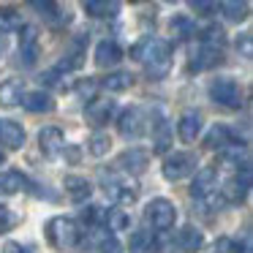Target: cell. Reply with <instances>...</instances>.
Here are the masks:
<instances>
[{"instance_id": "obj_38", "label": "cell", "mask_w": 253, "mask_h": 253, "mask_svg": "<svg viewBox=\"0 0 253 253\" xmlns=\"http://www.w3.org/2000/svg\"><path fill=\"white\" fill-rule=\"evenodd\" d=\"M60 74H63V71L52 68V71H46V74H44V82H46V84H60Z\"/></svg>"}, {"instance_id": "obj_10", "label": "cell", "mask_w": 253, "mask_h": 253, "mask_svg": "<svg viewBox=\"0 0 253 253\" xmlns=\"http://www.w3.org/2000/svg\"><path fill=\"white\" fill-rule=\"evenodd\" d=\"M39 147L44 155H57L63 147H66V139H63V131L55 126H46L44 131L39 133Z\"/></svg>"}, {"instance_id": "obj_40", "label": "cell", "mask_w": 253, "mask_h": 253, "mask_svg": "<svg viewBox=\"0 0 253 253\" xmlns=\"http://www.w3.org/2000/svg\"><path fill=\"white\" fill-rule=\"evenodd\" d=\"M3 253H25V248L19 245V242H6V245H3Z\"/></svg>"}, {"instance_id": "obj_32", "label": "cell", "mask_w": 253, "mask_h": 253, "mask_svg": "<svg viewBox=\"0 0 253 253\" xmlns=\"http://www.w3.org/2000/svg\"><path fill=\"white\" fill-rule=\"evenodd\" d=\"M171 33H174L177 39H188V36H193V22L188 17H177L174 22H171Z\"/></svg>"}, {"instance_id": "obj_4", "label": "cell", "mask_w": 253, "mask_h": 253, "mask_svg": "<svg viewBox=\"0 0 253 253\" xmlns=\"http://www.w3.org/2000/svg\"><path fill=\"white\" fill-rule=\"evenodd\" d=\"M164 177L169 182H180L182 177H188L191 171H196V155L193 153H174L164 161Z\"/></svg>"}, {"instance_id": "obj_39", "label": "cell", "mask_w": 253, "mask_h": 253, "mask_svg": "<svg viewBox=\"0 0 253 253\" xmlns=\"http://www.w3.org/2000/svg\"><path fill=\"white\" fill-rule=\"evenodd\" d=\"M193 11L210 14V11H218V6H215V3H202V0H199V3H193Z\"/></svg>"}, {"instance_id": "obj_14", "label": "cell", "mask_w": 253, "mask_h": 253, "mask_svg": "<svg viewBox=\"0 0 253 253\" xmlns=\"http://www.w3.org/2000/svg\"><path fill=\"white\" fill-rule=\"evenodd\" d=\"M25 109L33 112V115H41V112H52L55 109V101H52L49 93H44V90H33V93H25L22 98Z\"/></svg>"}, {"instance_id": "obj_18", "label": "cell", "mask_w": 253, "mask_h": 253, "mask_svg": "<svg viewBox=\"0 0 253 253\" xmlns=\"http://www.w3.org/2000/svg\"><path fill=\"white\" fill-rule=\"evenodd\" d=\"M120 166L126 171H131V174H142L147 169V153H142V150H128V153L120 155Z\"/></svg>"}, {"instance_id": "obj_11", "label": "cell", "mask_w": 253, "mask_h": 253, "mask_svg": "<svg viewBox=\"0 0 253 253\" xmlns=\"http://www.w3.org/2000/svg\"><path fill=\"white\" fill-rule=\"evenodd\" d=\"M0 142L6 144L8 150H19L25 144V131L19 123L14 120H0Z\"/></svg>"}, {"instance_id": "obj_7", "label": "cell", "mask_w": 253, "mask_h": 253, "mask_svg": "<svg viewBox=\"0 0 253 253\" xmlns=\"http://www.w3.org/2000/svg\"><path fill=\"white\" fill-rule=\"evenodd\" d=\"M117 128H120V133L126 139H139L144 131V115L142 109H136V106H131V109H126L120 115V120H117Z\"/></svg>"}, {"instance_id": "obj_22", "label": "cell", "mask_w": 253, "mask_h": 253, "mask_svg": "<svg viewBox=\"0 0 253 253\" xmlns=\"http://www.w3.org/2000/svg\"><path fill=\"white\" fill-rule=\"evenodd\" d=\"M25 185H28V177L22 174V171H3L0 174V191L3 193H19L25 191Z\"/></svg>"}, {"instance_id": "obj_15", "label": "cell", "mask_w": 253, "mask_h": 253, "mask_svg": "<svg viewBox=\"0 0 253 253\" xmlns=\"http://www.w3.org/2000/svg\"><path fill=\"white\" fill-rule=\"evenodd\" d=\"M177 245H180L182 253H199L204 245V234L196 229V226H185L177 237Z\"/></svg>"}, {"instance_id": "obj_37", "label": "cell", "mask_w": 253, "mask_h": 253, "mask_svg": "<svg viewBox=\"0 0 253 253\" xmlns=\"http://www.w3.org/2000/svg\"><path fill=\"white\" fill-rule=\"evenodd\" d=\"M82 218L87 220V223L98 220V218H101V207H84V210H82Z\"/></svg>"}, {"instance_id": "obj_31", "label": "cell", "mask_w": 253, "mask_h": 253, "mask_svg": "<svg viewBox=\"0 0 253 253\" xmlns=\"http://www.w3.org/2000/svg\"><path fill=\"white\" fill-rule=\"evenodd\" d=\"M106 223H109V231H126L128 223H131V218H128L123 210H109V215H106Z\"/></svg>"}, {"instance_id": "obj_29", "label": "cell", "mask_w": 253, "mask_h": 253, "mask_svg": "<svg viewBox=\"0 0 253 253\" xmlns=\"http://www.w3.org/2000/svg\"><path fill=\"white\" fill-rule=\"evenodd\" d=\"M220 11H223L229 19L240 22V19L248 17V3H240V0H229V3H220Z\"/></svg>"}, {"instance_id": "obj_12", "label": "cell", "mask_w": 253, "mask_h": 253, "mask_svg": "<svg viewBox=\"0 0 253 253\" xmlns=\"http://www.w3.org/2000/svg\"><path fill=\"white\" fill-rule=\"evenodd\" d=\"M63 188H66V193L74 199V202H84V199L90 196V191H93L90 180H87V177H82V174H66Z\"/></svg>"}, {"instance_id": "obj_3", "label": "cell", "mask_w": 253, "mask_h": 253, "mask_svg": "<svg viewBox=\"0 0 253 253\" xmlns=\"http://www.w3.org/2000/svg\"><path fill=\"white\" fill-rule=\"evenodd\" d=\"M210 98H212L215 104H220V106L237 109V106L242 104V90H240V84H237L234 79L223 77V79H215V82L210 84Z\"/></svg>"}, {"instance_id": "obj_23", "label": "cell", "mask_w": 253, "mask_h": 253, "mask_svg": "<svg viewBox=\"0 0 253 253\" xmlns=\"http://www.w3.org/2000/svg\"><path fill=\"white\" fill-rule=\"evenodd\" d=\"M104 90H109V93H123V90H128L133 84V77L131 74H126V71H115V74H109V77L104 79V82H98Z\"/></svg>"}, {"instance_id": "obj_36", "label": "cell", "mask_w": 253, "mask_h": 253, "mask_svg": "<svg viewBox=\"0 0 253 253\" xmlns=\"http://www.w3.org/2000/svg\"><path fill=\"white\" fill-rule=\"evenodd\" d=\"M123 248H120V242L115 240V237H106L104 242H101V253H120Z\"/></svg>"}, {"instance_id": "obj_8", "label": "cell", "mask_w": 253, "mask_h": 253, "mask_svg": "<svg viewBox=\"0 0 253 253\" xmlns=\"http://www.w3.org/2000/svg\"><path fill=\"white\" fill-rule=\"evenodd\" d=\"M177 133H180L182 142H196V136L202 133V115L196 109H185L180 115V123H177Z\"/></svg>"}, {"instance_id": "obj_28", "label": "cell", "mask_w": 253, "mask_h": 253, "mask_svg": "<svg viewBox=\"0 0 253 253\" xmlns=\"http://www.w3.org/2000/svg\"><path fill=\"white\" fill-rule=\"evenodd\" d=\"M171 144V131H169V123L166 120H158L155 126V153H166Z\"/></svg>"}, {"instance_id": "obj_5", "label": "cell", "mask_w": 253, "mask_h": 253, "mask_svg": "<svg viewBox=\"0 0 253 253\" xmlns=\"http://www.w3.org/2000/svg\"><path fill=\"white\" fill-rule=\"evenodd\" d=\"M147 220L153 223V229H158V231L171 229L174 220H177L174 204H171L169 199H153V202L147 204Z\"/></svg>"}, {"instance_id": "obj_26", "label": "cell", "mask_w": 253, "mask_h": 253, "mask_svg": "<svg viewBox=\"0 0 253 253\" xmlns=\"http://www.w3.org/2000/svg\"><path fill=\"white\" fill-rule=\"evenodd\" d=\"M22 28V17L14 8H0V33H11Z\"/></svg>"}, {"instance_id": "obj_27", "label": "cell", "mask_w": 253, "mask_h": 253, "mask_svg": "<svg viewBox=\"0 0 253 253\" xmlns=\"http://www.w3.org/2000/svg\"><path fill=\"white\" fill-rule=\"evenodd\" d=\"M109 147H112V139H109V133H104V131H95L93 136H90V153H93L95 158H101V155H106V153H109Z\"/></svg>"}, {"instance_id": "obj_16", "label": "cell", "mask_w": 253, "mask_h": 253, "mask_svg": "<svg viewBox=\"0 0 253 253\" xmlns=\"http://www.w3.org/2000/svg\"><path fill=\"white\" fill-rule=\"evenodd\" d=\"M84 14H87V17H115L117 11H120V3H117V0H87V3H84Z\"/></svg>"}, {"instance_id": "obj_19", "label": "cell", "mask_w": 253, "mask_h": 253, "mask_svg": "<svg viewBox=\"0 0 253 253\" xmlns=\"http://www.w3.org/2000/svg\"><path fill=\"white\" fill-rule=\"evenodd\" d=\"M218 63H223V49H212V46H202L196 55V60L191 63V68H196V71H204V68H212L218 66Z\"/></svg>"}, {"instance_id": "obj_35", "label": "cell", "mask_w": 253, "mask_h": 253, "mask_svg": "<svg viewBox=\"0 0 253 253\" xmlns=\"http://www.w3.org/2000/svg\"><path fill=\"white\" fill-rule=\"evenodd\" d=\"M237 49H240L242 57H248V60H251V57H253V39H251V33H245L240 41H237Z\"/></svg>"}, {"instance_id": "obj_13", "label": "cell", "mask_w": 253, "mask_h": 253, "mask_svg": "<svg viewBox=\"0 0 253 253\" xmlns=\"http://www.w3.org/2000/svg\"><path fill=\"white\" fill-rule=\"evenodd\" d=\"M120 57H123V49H120V44H117V41H112V39L101 41V44L95 46V63H98L101 68L115 66Z\"/></svg>"}, {"instance_id": "obj_25", "label": "cell", "mask_w": 253, "mask_h": 253, "mask_svg": "<svg viewBox=\"0 0 253 253\" xmlns=\"http://www.w3.org/2000/svg\"><path fill=\"white\" fill-rule=\"evenodd\" d=\"M223 44H226V33H223V28H218V25H210V28L202 33V46L223 49Z\"/></svg>"}, {"instance_id": "obj_20", "label": "cell", "mask_w": 253, "mask_h": 253, "mask_svg": "<svg viewBox=\"0 0 253 253\" xmlns=\"http://www.w3.org/2000/svg\"><path fill=\"white\" fill-rule=\"evenodd\" d=\"M204 144H207L210 150L229 147V144H234V142H231V131L226 126H212V128H210V133L204 136Z\"/></svg>"}, {"instance_id": "obj_9", "label": "cell", "mask_w": 253, "mask_h": 253, "mask_svg": "<svg viewBox=\"0 0 253 253\" xmlns=\"http://www.w3.org/2000/svg\"><path fill=\"white\" fill-rule=\"evenodd\" d=\"M215 180H218V174H215L212 166L199 169L196 177H193V185H191V196L193 199H207L210 193L215 191Z\"/></svg>"}, {"instance_id": "obj_30", "label": "cell", "mask_w": 253, "mask_h": 253, "mask_svg": "<svg viewBox=\"0 0 253 253\" xmlns=\"http://www.w3.org/2000/svg\"><path fill=\"white\" fill-rule=\"evenodd\" d=\"M98 79H93V77H87V79H79L77 82V93L82 95L84 101H95V93H98Z\"/></svg>"}, {"instance_id": "obj_2", "label": "cell", "mask_w": 253, "mask_h": 253, "mask_svg": "<svg viewBox=\"0 0 253 253\" xmlns=\"http://www.w3.org/2000/svg\"><path fill=\"white\" fill-rule=\"evenodd\" d=\"M46 240L52 242L55 248H74L79 242V226L74 223L71 218H52L46 223Z\"/></svg>"}, {"instance_id": "obj_1", "label": "cell", "mask_w": 253, "mask_h": 253, "mask_svg": "<svg viewBox=\"0 0 253 253\" xmlns=\"http://www.w3.org/2000/svg\"><path fill=\"white\" fill-rule=\"evenodd\" d=\"M131 55L136 60H144V71H147L150 79H164L171 68V46L169 41H153L144 39L139 41L131 49Z\"/></svg>"}, {"instance_id": "obj_6", "label": "cell", "mask_w": 253, "mask_h": 253, "mask_svg": "<svg viewBox=\"0 0 253 253\" xmlns=\"http://www.w3.org/2000/svg\"><path fill=\"white\" fill-rule=\"evenodd\" d=\"M248 188H251V174L242 171V174H237V177H231V180L223 182L220 199H223V202H231V204H240V202H245Z\"/></svg>"}, {"instance_id": "obj_24", "label": "cell", "mask_w": 253, "mask_h": 253, "mask_svg": "<svg viewBox=\"0 0 253 253\" xmlns=\"http://www.w3.org/2000/svg\"><path fill=\"white\" fill-rule=\"evenodd\" d=\"M112 109H115V104L112 101H90L87 104V117L93 123H106L109 120V115H112Z\"/></svg>"}, {"instance_id": "obj_33", "label": "cell", "mask_w": 253, "mask_h": 253, "mask_svg": "<svg viewBox=\"0 0 253 253\" xmlns=\"http://www.w3.org/2000/svg\"><path fill=\"white\" fill-rule=\"evenodd\" d=\"M28 46H39V30L33 25H25L19 36V49H28Z\"/></svg>"}, {"instance_id": "obj_21", "label": "cell", "mask_w": 253, "mask_h": 253, "mask_svg": "<svg viewBox=\"0 0 253 253\" xmlns=\"http://www.w3.org/2000/svg\"><path fill=\"white\" fill-rule=\"evenodd\" d=\"M128 248H131V253H158V242L150 231H133Z\"/></svg>"}, {"instance_id": "obj_17", "label": "cell", "mask_w": 253, "mask_h": 253, "mask_svg": "<svg viewBox=\"0 0 253 253\" xmlns=\"http://www.w3.org/2000/svg\"><path fill=\"white\" fill-rule=\"evenodd\" d=\"M22 98H25L22 82L8 79V82L0 84V104H3V106H17V104H22Z\"/></svg>"}, {"instance_id": "obj_34", "label": "cell", "mask_w": 253, "mask_h": 253, "mask_svg": "<svg viewBox=\"0 0 253 253\" xmlns=\"http://www.w3.org/2000/svg\"><path fill=\"white\" fill-rule=\"evenodd\" d=\"M14 223H17V215H14L8 207L0 204V234H3V231H11Z\"/></svg>"}, {"instance_id": "obj_41", "label": "cell", "mask_w": 253, "mask_h": 253, "mask_svg": "<svg viewBox=\"0 0 253 253\" xmlns=\"http://www.w3.org/2000/svg\"><path fill=\"white\" fill-rule=\"evenodd\" d=\"M0 164H3V153H0Z\"/></svg>"}]
</instances>
